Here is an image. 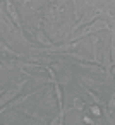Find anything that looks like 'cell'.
Masks as SVG:
<instances>
[{
  "label": "cell",
  "mask_w": 115,
  "mask_h": 125,
  "mask_svg": "<svg viewBox=\"0 0 115 125\" xmlns=\"http://www.w3.org/2000/svg\"><path fill=\"white\" fill-rule=\"evenodd\" d=\"M100 29H110L108 21H105L103 17H100V19L93 21V22H91V24H88V26H84L81 31H77V33L70 38V41H76V40H79V38H84V36H88V34H93V33L100 31Z\"/></svg>",
  "instance_id": "1"
},
{
  "label": "cell",
  "mask_w": 115,
  "mask_h": 125,
  "mask_svg": "<svg viewBox=\"0 0 115 125\" xmlns=\"http://www.w3.org/2000/svg\"><path fill=\"white\" fill-rule=\"evenodd\" d=\"M5 10H7L11 21L14 22V26L21 31V36H23V40H24V24H23V21H21V17H19V12L16 10L14 2H11V0H5Z\"/></svg>",
  "instance_id": "2"
},
{
  "label": "cell",
  "mask_w": 115,
  "mask_h": 125,
  "mask_svg": "<svg viewBox=\"0 0 115 125\" xmlns=\"http://www.w3.org/2000/svg\"><path fill=\"white\" fill-rule=\"evenodd\" d=\"M41 24H43V19H38L36 28H34V38H36V41H38V43H41L43 46H52V41H50V40H48V36L45 34V31H43Z\"/></svg>",
  "instance_id": "3"
},
{
  "label": "cell",
  "mask_w": 115,
  "mask_h": 125,
  "mask_svg": "<svg viewBox=\"0 0 115 125\" xmlns=\"http://www.w3.org/2000/svg\"><path fill=\"white\" fill-rule=\"evenodd\" d=\"M53 98H55V91L52 93V89H50V87H46V94L40 99V103H38V104H40L41 108H45V110H48V111H50V110L53 108V103H55V99H53Z\"/></svg>",
  "instance_id": "4"
},
{
  "label": "cell",
  "mask_w": 115,
  "mask_h": 125,
  "mask_svg": "<svg viewBox=\"0 0 115 125\" xmlns=\"http://www.w3.org/2000/svg\"><path fill=\"white\" fill-rule=\"evenodd\" d=\"M0 55H4V57H14V58H19L21 53H17L16 50H12L2 38H0Z\"/></svg>",
  "instance_id": "5"
},
{
  "label": "cell",
  "mask_w": 115,
  "mask_h": 125,
  "mask_svg": "<svg viewBox=\"0 0 115 125\" xmlns=\"http://www.w3.org/2000/svg\"><path fill=\"white\" fill-rule=\"evenodd\" d=\"M84 108H86V104H84V101H82L81 98H72L70 106H69L67 110H65V108H64V110H65V115H67L69 111H82Z\"/></svg>",
  "instance_id": "6"
},
{
  "label": "cell",
  "mask_w": 115,
  "mask_h": 125,
  "mask_svg": "<svg viewBox=\"0 0 115 125\" xmlns=\"http://www.w3.org/2000/svg\"><path fill=\"white\" fill-rule=\"evenodd\" d=\"M113 111H115V89H113V93H112V96L106 103V118H110Z\"/></svg>",
  "instance_id": "7"
},
{
  "label": "cell",
  "mask_w": 115,
  "mask_h": 125,
  "mask_svg": "<svg viewBox=\"0 0 115 125\" xmlns=\"http://www.w3.org/2000/svg\"><path fill=\"white\" fill-rule=\"evenodd\" d=\"M110 57H112V63L115 62V29H110Z\"/></svg>",
  "instance_id": "8"
},
{
  "label": "cell",
  "mask_w": 115,
  "mask_h": 125,
  "mask_svg": "<svg viewBox=\"0 0 115 125\" xmlns=\"http://www.w3.org/2000/svg\"><path fill=\"white\" fill-rule=\"evenodd\" d=\"M23 113H24L26 116H29V118H34V120H38V122H45V120H46V116H45V115H38V113H33L31 110H23Z\"/></svg>",
  "instance_id": "9"
},
{
  "label": "cell",
  "mask_w": 115,
  "mask_h": 125,
  "mask_svg": "<svg viewBox=\"0 0 115 125\" xmlns=\"http://www.w3.org/2000/svg\"><path fill=\"white\" fill-rule=\"evenodd\" d=\"M86 93H88V94H89V96L93 98V101H94V104H103V101L100 99V96H98L96 93H93L91 89H86Z\"/></svg>",
  "instance_id": "10"
},
{
  "label": "cell",
  "mask_w": 115,
  "mask_h": 125,
  "mask_svg": "<svg viewBox=\"0 0 115 125\" xmlns=\"http://www.w3.org/2000/svg\"><path fill=\"white\" fill-rule=\"evenodd\" d=\"M89 113H91V115H94V116H101L100 104H91V108H89Z\"/></svg>",
  "instance_id": "11"
},
{
  "label": "cell",
  "mask_w": 115,
  "mask_h": 125,
  "mask_svg": "<svg viewBox=\"0 0 115 125\" xmlns=\"http://www.w3.org/2000/svg\"><path fill=\"white\" fill-rule=\"evenodd\" d=\"M82 120H84V123H88V125H94L93 118H91V116H88V115H84V116H82Z\"/></svg>",
  "instance_id": "12"
},
{
  "label": "cell",
  "mask_w": 115,
  "mask_h": 125,
  "mask_svg": "<svg viewBox=\"0 0 115 125\" xmlns=\"http://www.w3.org/2000/svg\"><path fill=\"white\" fill-rule=\"evenodd\" d=\"M72 4H74V10H76V17L79 21V12H77V0H72Z\"/></svg>",
  "instance_id": "13"
},
{
  "label": "cell",
  "mask_w": 115,
  "mask_h": 125,
  "mask_svg": "<svg viewBox=\"0 0 115 125\" xmlns=\"http://www.w3.org/2000/svg\"><path fill=\"white\" fill-rule=\"evenodd\" d=\"M58 115H60V113H58ZM64 118H65V116H64V115H60V122H58L57 125H64Z\"/></svg>",
  "instance_id": "14"
},
{
  "label": "cell",
  "mask_w": 115,
  "mask_h": 125,
  "mask_svg": "<svg viewBox=\"0 0 115 125\" xmlns=\"http://www.w3.org/2000/svg\"><path fill=\"white\" fill-rule=\"evenodd\" d=\"M11 2H17V4H26L28 0H11Z\"/></svg>",
  "instance_id": "15"
},
{
  "label": "cell",
  "mask_w": 115,
  "mask_h": 125,
  "mask_svg": "<svg viewBox=\"0 0 115 125\" xmlns=\"http://www.w3.org/2000/svg\"><path fill=\"white\" fill-rule=\"evenodd\" d=\"M112 74H113V77H115V62L112 63Z\"/></svg>",
  "instance_id": "16"
},
{
  "label": "cell",
  "mask_w": 115,
  "mask_h": 125,
  "mask_svg": "<svg viewBox=\"0 0 115 125\" xmlns=\"http://www.w3.org/2000/svg\"><path fill=\"white\" fill-rule=\"evenodd\" d=\"M105 2H115V0H105Z\"/></svg>",
  "instance_id": "17"
},
{
  "label": "cell",
  "mask_w": 115,
  "mask_h": 125,
  "mask_svg": "<svg viewBox=\"0 0 115 125\" xmlns=\"http://www.w3.org/2000/svg\"><path fill=\"white\" fill-rule=\"evenodd\" d=\"M84 2H86V4H88V2H89V0H84Z\"/></svg>",
  "instance_id": "18"
}]
</instances>
